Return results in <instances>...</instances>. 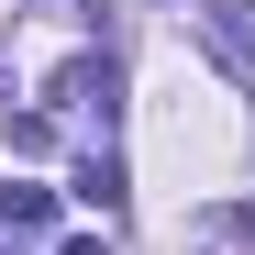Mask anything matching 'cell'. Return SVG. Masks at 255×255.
Returning <instances> with one entry per match:
<instances>
[{"mask_svg": "<svg viewBox=\"0 0 255 255\" xmlns=\"http://www.w3.org/2000/svg\"><path fill=\"white\" fill-rule=\"evenodd\" d=\"M45 100H56V111H78V100H111V67H100V56H67Z\"/></svg>", "mask_w": 255, "mask_h": 255, "instance_id": "cell-1", "label": "cell"}, {"mask_svg": "<svg viewBox=\"0 0 255 255\" xmlns=\"http://www.w3.org/2000/svg\"><path fill=\"white\" fill-rule=\"evenodd\" d=\"M78 200H100V211H122V166H111V155H89V166H78Z\"/></svg>", "mask_w": 255, "mask_h": 255, "instance_id": "cell-2", "label": "cell"}, {"mask_svg": "<svg viewBox=\"0 0 255 255\" xmlns=\"http://www.w3.org/2000/svg\"><path fill=\"white\" fill-rule=\"evenodd\" d=\"M233 45H244V56H255V0H244V11H233Z\"/></svg>", "mask_w": 255, "mask_h": 255, "instance_id": "cell-3", "label": "cell"}, {"mask_svg": "<svg viewBox=\"0 0 255 255\" xmlns=\"http://www.w3.org/2000/svg\"><path fill=\"white\" fill-rule=\"evenodd\" d=\"M67 255H111V244H100V233H89V244H67Z\"/></svg>", "mask_w": 255, "mask_h": 255, "instance_id": "cell-4", "label": "cell"}, {"mask_svg": "<svg viewBox=\"0 0 255 255\" xmlns=\"http://www.w3.org/2000/svg\"><path fill=\"white\" fill-rule=\"evenodd\" d=\"M0 222H11V200H0Z\"/></svg>", "mask_w": 255, "mask_h": 255, "instance_id": "cell-5", "label": "cell"}, {"mask_svg": "<svg viewBox=\"0 0 255 255\" xmlns=\"http://www.w3.org/2000/svg\"><path fill=\"white\" fill-rule=\"evenodd\" d=\"M0 255H11V244H0Z\"/></svg>", "mask_w": 255, "mask_h": 255, "instance_id": "cell-6", "label": "cell"}]
</instances>
